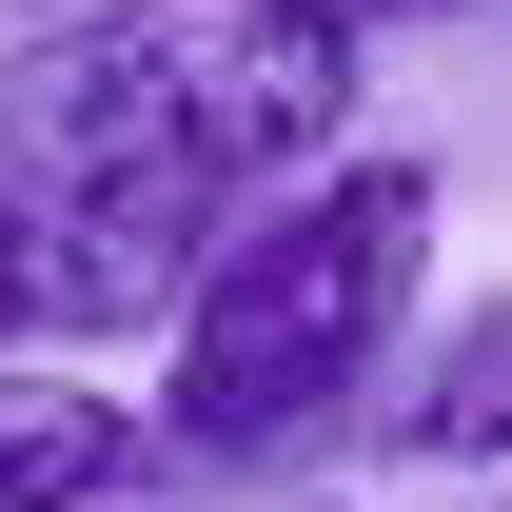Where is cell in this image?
Returning a JSON list of instances; mask_svg holds the SVG:
<instances>
[{"instance_id":"cell-1","label":"cell","mask_w":512,"mask_h":512,"mask_svg":"<svg viewBox=\"0 0 512 512\" xmlns=\"http://www.w3.org/2000/svg\"><path fill=\"white\" fill-rule=\"evenodd\" d=\"M414 296H434V158H335V178L256 197L237 237H217V276H197V316H178L158 453H178V473L316 453L335 414L394 394Z\"/></svg>"},{"instance_id":"cell-2","label":"cell","mask_w":512,"mask_h":512,"mask_svg":"<svg viewBox=\"0 0 512 512\" xmlns=\"http://www.w3.org/2000/svg\"><path fill=\"white\" fill-rule=\"evenodd\" d=\"M355 79H375L355 0H178V20H119V40H60L40 178L217 217L237 178H335L355 158Z\"/></svg>"},{"instance_id":"cell-3","label":"cell","mask_w":512,"mask_h":512,"mask_svg":"<svg viewBox=\"0 0 512 512\" xmlns=\"http://www.w3.org/2000/svg\"><path fill=\"white\" fill-rule=\"evenodd\" d=\"M197 276H217V217H178V197L0 178V375H40V355H79V335L197 316Z\"/></svg>"},{"instance_id":"cell-4","label":"cell","mask_w":512,"mask_h":512,"mask_svg":"<svg viewBox=\"0 0 512 512\" xmlns=\"http://www.w3.org/2000/svg\"><path fill=\"white\" fill-rule=\"evenodd\" d=\"M138 453H158V434H138L119 394H79V375H0V512H99Z\"/></svg>"},{"instance_id":"cell-5","label":"cell","mask_w":512,"mask_h":512,"mask_svg":"<svg viewBox=\"0 0 512 512\" xmlns=\"http://www.w3.org/2000/svg\"><path fill=\"white\" fill-rule=\"evenodd\" d=\"M375 434L414 453V473H473V453H512V296L473 335H434V375H394L375 394Z\"/></svg>"},{"instance_id":"cell-6","label":"cell","mask_w":512,"mask_h":512,"mask_svg":"<svg viewBox=\"0 0 512 512\" xmlns=\"http://www.w3.org/2000/svg\"><path fill=\"white\" fill-rule=\"evenodd\" d=\"M355 20H453V0H355Z\"/></svg>"}]
</instances>
